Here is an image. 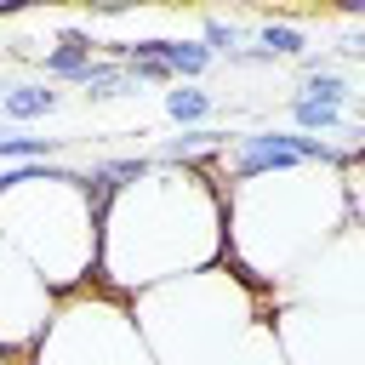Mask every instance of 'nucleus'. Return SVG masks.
<instances>
[{
    "instance_id": "2",
    "label": "nucleus",
    "mask_w": 365,
    "mask_h": 365,
    "mask_svg": "<svg viewBox=\"0 0 365 365\" xmlns=\"http://www.w3.org/2000/svg\"><path fill=\"white\" fill-rule=\"evenodd\" d=\"M342 228H359V165L319 177L297 165L222 188V268L245 285H285Z\"/></svg>"
},
{
    "instance_id": "10",
    "label": "nucleus",
    "mask_w": 365,
    "mask_h": 365,
    "mask_svg": "<svg viewBox=\"0 0 365 365\" xmlns=\"http://www.w3.org/2000/svg\"><path fill=\"white\" fill-rule=\"evenodd\" d=\"M51 108H63V91H51L46 80H6L0 86V120H46Z\"/></svg>"
},
{
    "instance_id": "18",
    "label": "nucleus",
    "mask_w": 365,
    "mask_h": 365,
    "mask_svg": "<svg viewBox=\"0 0 365 365\" xmlns=\"http://www.w3.org/2000/svg\"><path fill=\"white\" fill-rule=\"evenodd\" d=\"M0 63H6V51H0Z\"/></svg>"
},
{
    "instance_id": "7",
    "label": "nucleus",
    "mask_w": 365,
    "mask_h": 365,
    "mask_svg": "<svg viewBox=\"0 0 365 365\" xmlns=\"http://www.w3.org/2000/svg\"><path fill=\"white\" fill-rule=\"evenodd\" d=\"M51 308H57V297L46 291V279L0 240V354L23 359V354L40 342Z\"/></svg>"
},
{
    "instance_id": "17",
    "label": "nucleus",
    "mask_w": 365,
    "mask_h": 365,
    "mask_svg": "<svg viewBox=\"0 0 365 365\" xmlns=\"http://www.w3.org/2000/svg\"><path fill=\"white\" fill-rule=\"evenodd\" d=\"M0 365H23V359H11V354H0Z\"/></svg>"
},
{
    "instance_id": "8",
    "label": "nucleus",
    "mask_w": 365,
    "mask_h": 365,
    "mask_svg": "<svg viewBox=\"0 0 365 365\" xmlns=\"http://www.w3.org/2000/svg\"><path fill=\"white\" fill-rule=\"evenodd\" d=\"M91 46H97V40H91V29H63V34L51 40V51H40V57H34L40 80H68V86H74V80H80V68L91 63Z\"/></svg>"
},
{
    "instance_id": "3",
    "label": "nucleus",
    "mask_w": 365,
    "mask_h": 365,
    "mask_svg": "<svg viewBox=\"0 0 365 365\" xmlns=\"http://www.w3.org/2000/svg\"><path fill=\"white\" fill-rule=\"evenodd\" d=\"M0 240L51 297L86 291V279H97V217L80 194V171L40 165L29 182H0Z\"/></svg>"
},
{
    "instance_id": "4",
    "label": "nucleus",
    "mask_w": 365,
    "mask_h": 365,
    "mask_svg": "<svg viewBox=\"0 0 365 365\" xmlns=\"http://www.w3.org/2000/svg\"><path fill=\"white\" fill-rule=\"evenodd\" d=\"M257 319H262V297L222 262L131 297V325L154 365H200Z\"/></svg>"
},
{
    "instance_id": "6",
    "label": "nucleus",
    "mask_w": 365,
    "mask_h": 365,
    "mask_svg": "<svg viewBox=\"0 0 365 365\" xmlns=\"http://www.w3.org/2000/svg\"><path fill=\"white\" fill-rule=\"evenodd\" d=\"M279 359L285 365H359L365 336H359V308H279L268 319Z\"/></svg>"
},
{
    "instance_id": "9",
    "label": "nucleus",
    "mask_w": 365,
    "mask_h": 365,
    "mask_svg": "<svg viewBox=\"0 0 365 365\" xmlns=\"http://www.w3.org/2000/svg\"><path fill=\"white\" fill-rule=\"evenodd\" d=\"M200 365H285L279 359V342H274V331H268V319H257V325H245L240 336H228L211 359H200Z\"/></svg>"
},
{
    "instance_id": "15",
    "label": "nucleus",
    "mask_w": 365,
    "mask_h": 365,
    "mask_svg": "<svg viewBox=\"0 0 365 365\" xmlns=\"http://www.w3.org/2000/svg\"><path fill=\"white\" fill-rule=\"evenodd\" d=\"M63 154V137H34V131H6L0 125V165H29V160H51Z\"/></svg>"
},
{
    "instance_id": "1",
    "label": "nucleus",
    "mask_w": 365,
    "mask_h": 365,
    "mask_svg": "<svg viewBox=\"0 0 365 365\" xmlns=\"http://www.w3.org/2000/svg\"><path fill=\"white\" fill-rule=\"evenodd\" d=\"M211 262H222V182L205 171L160 165L97 217V279L108 297H137Z\"/></svg>"
},
{
    "instance_id": "11",
    "label": "nucleus",
    "mask_w": 365,
    "mask_h": 365,
    "mask_svg": "<svg viewBox=\"0 0 365 365\" xmlns=\"http://www.w3.org/2000/svg\"><path fill=\"white\" fill-rule=\"evenodd\" d=\"M291 97H302V103H319V108H336V114H348V108H354V97H359V86H354V74L336 63V68H314V74H302V86H297Z\"/></svg>"
},
{
    "instance_id": "16",
    "label": "nucleus",
    "mask_w": 365,
    "mask_h": 365,
    "mask_svg": "<svg viewBox=\"0 0 365 365\" xmlns=\"http://www.w3.org/2000/svg\"><path fill=\"white\" fill-rule=\"evenodd\" d=\"M240 40H245V23H222V17H205V23H200V46H205L211 57H222V63L240 51Z\"/></svg>"
},
{
    "instance_id": "13",
    "label": "nucleus",
    "mask_w": 365,
    "mask_h": 365,
    "mask_svg": "<svg viewBox=\"0 0 365 365\" xmlns=\"http://www.w3.org/2000/svg\"><path fill=\"white\" fill-rule=\"evenodd\" d=\"M74 86H80L91 103H108V97H131V91H137V86L125 80V68H120V63H108V57H103V63L91 57V63L80 68V80H74Z\"/></svg>"
},
{
    "instance_id": "14",
    "label": "nucleus",
    "mask_w": 365,
    "mask_h": 365,
    "mask_svg": "<svg viewBox=\"0 0 365 365\" xmlns=\"http://www.w3.org/2000/svg\"><path fill=\"white\" fill-rule=\"evenodd\" d=\"M211 114H217V97L205 86H171L165 91V120H177L182 131L200 125V120H211Z\"/></svg>"
},
{
    "instance_id": "5",
    "label": "nucleus",
    "mask_w": 365,
    "mask_h": 365,
    "mask_svg": "<svg viewBox=\"0 0 365 365\" xmlns=\"http://www.w3.org/2000/svg\"><path fill=\"white\" fill-rule=\"evenodd\" d=\"M29 354H34L29 365H154L131 325L125 297H108V291H97V297L68 291V302L51 308V319Z\"/></svg>"
},
{
    "instance_id": "12",
    "label": "nucleus",
    "mask_w": 365,
    "mask_h": 365,
    "mask_svg": "<svg viewBox=\"0 0 365 365\" xmlns=\"http://www.w3.org/2000/svg\"><path fill=\"white\" fill-rule=\"evenodd\" d=\"M257 51H268V63H297L302 51H308V34H302V23H257Z\"/></svg>"
}]
</instances>
